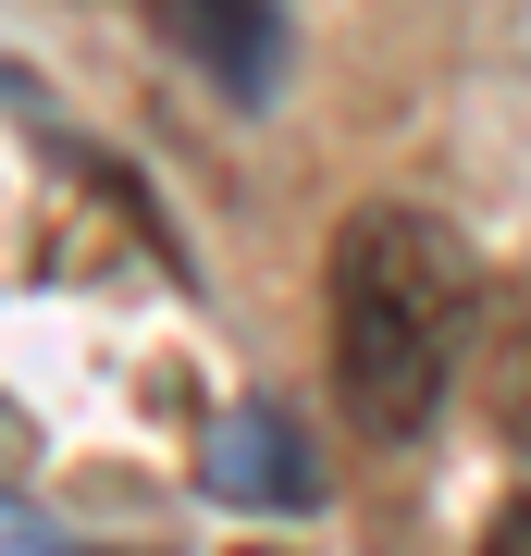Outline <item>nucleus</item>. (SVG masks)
I'll return each mask as SVG.
<instances>
[{"mask_svg": "<svg viewBox=\"0 0 531 556\" xmlns=\"http://www.w3.org/2000/svg\"><path fill=\"white\" fill-rule=\"evenodd\" d=\"M470 309H482V273L433 211L371 199L334 236V396L371 445H408L445 408Z\"/></svg>", "mask_w": 531, "mask_h": 556, "instance_id": "f257e3e1", "label": "nucleus"}, {"mask_svg": "<svg viewBox=\"0 0 531 556\" xmlns=\"http://www.w3.org/2000/svg\"><path fill=\"white\" fill-rule=\"evenodd\" d=\"M137 13L186 62H211L236 100H273V75H285V0H137Z\"/></svg>", "mask_w": 531, "mask_h": 556, "instance_id": "f03ea898", "label": "nucleus"}, {"mask_svg": "<svg viewBox=\"0 0 531 556\" xmlns=\"http://www.w3.org/2000/svg\"><path fill=\"white\" fill-rule=\"evenodd\" d=\"M470 383H482V420L531 457V285H494V298L470 309Z\"/></svg>", "mask_w": 531, "mask_h": 556, "instance_id": "7ed1b4c3", "label": "nucleus"}, {"mask_svg": "<svg viewBox=\"0 0 531 556\" xmlns=\"http://www.w3.org/2000/svg\"><path fill=\"white\" fill-rule=\"evenodd\" d=\"M211 482L236 507H309V457H296V420L285 408H236L211 433Z\"/></svg>", "mask_w": 531, "mask_h": 556, "instance_id": "20e7f679", "label": "nucleus"}, {"mask_svg": "<svg viewBox=\"0 0 531 556\" xmlns=\"http://www.w3.org/2000/svg\"><path fill=\"white\" fill-rule=\"evenodd\" d=\"M482 556H531V495H507V507H494V532H482Z\"/></svg>", "mask_w": 531, "mask_h": 556, "instance_id": "39448f33", "label": "nucleus"}]
</instances>
